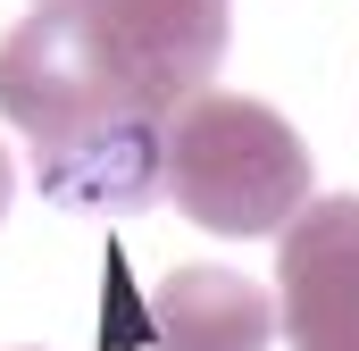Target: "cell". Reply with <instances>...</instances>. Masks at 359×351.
I'll use <instances>...</instances> for the list:
<instances>
[{"label": "cell", "instance_id": "6da1fadb", "mask_svg": "<svg viewBox=\"0 0 359 351\" xmlns=\"http://www.w3.org/2000/svg\"><path fill=\"white\" fill-rule=\"evenodd\" d=\"M184 100L192 84L76 8H34L17 34H0V117L25 134L34 184L59 209L159 201V151Z\"/></svg>", "mask_w": 359, "mask_h": 351}, {"label": "cell", "instance_id": "7a4b0ae2", "mask_svg": "<svg viewBox=\"0 0 359 351\" xmlns=\"http://www.w3.org/2000/svg\"><path fill=\"white\" fill-rule=\"evenodd\" d=\"M159 201L209 234H284L309 209V143L251 92H192L168 117Z\"/></svg>", "mask_w": 359, "mask_h": 351}, {"label": "cell", "instance_id": "3957f363", "mask_svg": "<svg viewBox=\"0 0 359 351\" xmlns=\"http://www.w3.org/2000/svg\"><path fill=\"white\" fill-rule=\"evenodd\" d=\"M276 318L292 351H359V192H309L284 226Z\"/></svg>", "mask_w": 359, "mask_h": 351}, {"label": "cell", "instance_id": "277c9868", "mask_svg": "<svg viewBox=\"0 0 359 351\" xmlns=\"http://www.w3.org/2000/svg\"><path fill=\"white\" fill-rule=\"evenodd\" d=\"M151 343L159 351H268L276 301L234 267H168L151 284Z\"/></svg>", "mask_w": 359, "mask_h": 351}, {"label": "cell", "instance_id": "5b68a950", "mask_svg": "<svg viewBox=\"0 0 359 351\" xmlns=\"http://www.w3.org/2000/svg\"><path fill=\"white\" fill-rule=\"evenodd\" d=\"M42 8H76L100 34H117L126 51H142L151 67H168L176 84L209 92V67L226 59V0H42Z\"/></svg>", "mask_w": 359, "mask_h": 351}, {"label": "cell", "instance_id": "8992f818", "mask_svg": "<svg viewBox=\"0 0 359 351\" xmlns=\"http://www.w3.org/2000/svg\"><path fill=\"white\" fill-rule=\"evenodd\" d=\"M8 192H17V168H8V151H0V218H8Z\"/></svg>", "mask_w": 359, "mask_h": 351}]
</instances>
